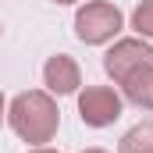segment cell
I'll return each mask as SVG.
<instances>
[{
    "instance_id": "6da1fadb",
    "label": "cell",
    "mask_w": 153,
    "mask_h": 153,
    "mask_svg": "<svg viewBox=\"0 0 153 153\" xmlns=\"http://www.w3.org/2000/svg\"><path fill=\"white\" fill-rule=\"evenodd\" d=\"M7 121L11 128L32 143V146H43L57 135V125H61V111L57 103L50 100V93H39V89H29V93H18L11 100V111H7Z\"/></svg>"
},
{
    "instance_id": "7c38bea8",
    "label": "cell",
    "mask_w": 153,
    "mask_h": 153,
    "mask_svg": "<svg viewBox=\"0 0 153 153\" xmlns=\"http://www.w3.org/2000/svg\"><path fill=\"white\" fill-rule=\"evenodd\" d=\"M85 153H107V150H85Z\"/></svg>"
},
{
    "instance_id": "30bf717a",
    "label": "cell",
    "mask_w": 153,
    "mask_h": 153,
    "mask_svg": "<svg viewBox=\"0 0 153 153\" xmlns=\"http://www.w3.org/2000/svg\"><path fill=\"white\" fill-rule=\"evenodd\" d=\"M32 153H57V150H32Z\"/></svg>"
},
{
    "instance_id": "8992f818",
    "label": "cell",
    "mask_w": 153,
    "mask_h": 153,
    "mask_svg": "<svg viewBox=\"0 0 153 153\" xmlns=\"http://www.w3.org/2000/svg\"><path fill=\"white\" fill-rule=\"evenodd\" d=\"M117 85L125 89V100L128 103H135L143 111H153V61L143 64V68H135L132 75H125Z\"/></svg>"
},
{
    "instance_id": "8fae6325",
    "label": "cell",
    "mask_w": 153,
    "mask_h": 153,
    "mask_svg": "<svg viewBox=\"0 0 153 153\" xmlns=\"http://www.w3.org/2000/svg\"><path fill=\"white\" fill-rule=\"evenodd\" d=\"M53 4H75V0H53Z\"/></svg>"
},
{
    "instance_id": "5b68a950",
    "label": "cell",
    "mask_w": 153,
    "mask_h": 153,
    "mask_svg": "<svg viewBox=\"0 0 153 153\" xmlns=\"http://www.w3.org/2000/svg\"><path fill=\"white\" fill-rule=\"evenodd\" d=\"M78 64L68 57V53H57V57H50L46 61V68H43V82H46V89L50 93H57V96H68V93H75L78 89Z\"/></svg>"
},
{
    "instance_id": "ba28073f",
    "label": "cell",
    "mask_w": 153,
    "mask_h": 153,
    "mask_svg": "<svg viewBox=\"0 0 153 153\" xmlns=\"http://www.w3.org/2000/svg\"><path fill=\"white\" fill-rule=\"evenodd\" d=\"M132 25H135V32H139V36H150V39H153V0H143V4L135 7Z\"/></svg>"
},
{
    "instance_id": "3957f363",
    "label": "cell",
    "mask_w": 153,
    "mask_h": 153,
    "mask_svg": "<svg viewBox=\"0 0 153 153\" xmlns=\"http://www.w3.org/2000/svg\"><path fill=\"white\" fill-rule=\"evenodd\" d=\"M78 114L89 128H107L121 117V96L111 85H85V93L78 96Z\"/></svg>"
},
{
    "instance_id": "7a4b0ae2",
    "label": "cell",
    "mask_w": 153,
    "mask_h": 153,
    "mask_svg": "<svg viewBox=\"0 0 153 153\" xmlns=\"http://www.w3.org/2000/svg\"><path fill=\"white\" fill-rule=\"evenodd\" d=\"M117 32H121V11H117L114 4L93 0V4L78 7V14H75V36L82 39V43L96 46V43L114 39Z\"/></svg>"
},
{
    "instance_id": "9c48e42d",
    "label": "cell",
    "mask_w": 153,
    "mask_h": 153,
    "mask_svg": "<svg viewBox=\"0 0 153 153\" xmlns=\"http://www.w3.org/2000/svg\"><path fill=\"white\" fill-rule=\"evenodd\" d=\"M0 117H4V93H0Z\"/></svg>"
},
{
    "instance_id": "277c9868",
    "label": "cell",
    "mask_w": 153,
    "mask_h": 153,
    "mask_svg": "<svg viewBox=\"0 0 153 153\" xmlns=\"http://www.w3.org/2000/svg\"><path fill=\"white\" fill-rule=\"evenodd\" d=\"M153 61V50L143 43V39H121L114 43L111 50H107V57H103V68H107V75L121 82L125 75H132L135 68H143V64H150Z\"/></svg>"
},
{
    "instance_id": "52a82bcc",
    "label": "cell",
    "mask_w": 153,
    "mask_h": 153,
    "mask_svg": "<svg viewBox=\"0 0 153 153\" xmlns=\"http://www.w3.org/2000/svg\"><path fill=\"white\" fill-rule=\"evenodd\" d=\"M117 153H153V121H143L128 128L117 143Z\"/></svg>"
}]
</instances>
